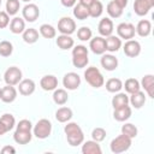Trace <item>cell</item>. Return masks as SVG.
<instances>
[{
    "instance_id": "obj_1",
    "label": "cell",
    "mask_w": 154,
    "mask_h": 154,
    "mask_svg": "<svg viewBox=\"0 0 154 154\" xmlns=\"http://www.w3.org/2000/svg\"><path fill=\"white\" fill-rule=\"evenodd\" d=\"M64 131L66 134V138H67V142L70 146L76 147V146H79L83 143L84 135L77 123H67V125H65V128H64Z\"/></svg>"
},
{
    "instance_id": "obj_2",
    "label": "cell",
    "mask_w": 154,
    "mask_h": 154,
    "mask_svg": "<svg viewBox=\"0 0 154 154\" xmlns=\"http://www.w3.org/2000/svg\"><path fill=\"white\" fill-rule=\"evenodd\" d=\"M89 59H88V49L83 45H77L72 49V64L75 67L83 69L87 66Z\"/></svg>"
},
{
    "instance_id": "obj_3",
    "label": "cell",
    "mask_w": 154,
    "mask_h": 154,
    "mask_svg": "<svg viewBox=\"0 0 154 154\" xmlns=\"http://www.w3.org/2000/svg\"><path fill=\"white\" fill-rule=\"evenodd\" d=\"M84 78L85 81L94 88H100L105 83V79H103V76L102 73L99 71L97 67L95 66H90L88 67L85 71H84Z\"/></svg>"
},
{
    "instance_id": "obj_4",
    "label": "cell",
    "mask_w": 154,
    "mask_h": 154,
    "mask_svg": "<svg viewBox=\"0 0 154 154\" xmlns=\"http://www.w3.org/2000/svg\"><path fill=\"white\" fill-rule=\"evenodd\" d=\"M109 146H111V150L113 153H116V154L123 153V152H126L131 147V138L122 134V135L117 136L116 138H113Z\"/></svg>"
},
{
    "instance_id": "obj_5",
    "label": "cell",
    "mask_w": 154,
    "mask_h": 154,
    "mask_svg": "<svg viewBox=\"0 0 154 154\" xmlns=\"http://www.w3.org/2000/svg\"><path fill=\"white\" fill-rule=\"evenodd\" d=\"M52 132V123L48 119H40L34 126V135L37 138H47Z\"/></svg>"
},
{
    "instance_id": "obj_6",
    "label": "cell",
    "mask_w": 154,
    "mask_h": 154,
    "mask_svg": "<svg viewBox=\"0 0 154 154\" xmlns=\"http://www.w3.org/2000/svg\"><path fill=\"white\" fill-rule=\"evenodd\" d=\"M4 79H5L6 84L16 85L22 81V71L16 66H11L5 71Z\"/></svg>"
},
{
    "instance_id": "obj_7",
    "label": "cell",
    "mask_w": 154,
    "mask_h": 154,
    "mask_svg": "<svg viewBox=\"0 0 154 154\" xmlns=\"http://www.w3.org/2000/svg\"><path fill=\"white\" fill-rule=\"evenodd\" d=\"M58 30L64 35H71L76 30V23L70 17H63L58 22Z\"/></svg>"
},
{
    "instance_id": "obj_8",
    "label": "cell",
    "mask_w": 154,
    "mask_h": 154,
    "mask_svg": "<svg viewBox=\"0 0 154 154\" xmlns=\"http://www.w3.org/2000/svg\"><path fill=\"white\" fill-rule=\"evenodd\" d=\"M135 26L131 23H120L117 26V34L120 38H125V40H131L135 36Z\"/></svg>"
},
{
    "instance_id": "obj_9",
    "label": "cell",
    "mask_w": 154,
    "mask_h": 154,
    "mask_svg": "<svg viewBox=\"0 0 154 154\" xmlns=\"http://www.w3.org/2000/svg\"><path fill=\"white\" fill-rule=\"evenodd\" d=\"M154 6V0H135L134 11L137 16H144Z\"/></svg>"
},
{
    "instance_id": "obj_10",
    "label": "cell",
    "mask_w": 154,
    "mask_h": 154,
    "mask_svg": "<svg viewBox=\"0 0 154 154\" xmlns=\"http://www.w3.org/2000/svg\"><path fill=\"white\" fill-rule=\"evenodd\" d=\"M63 84L69 90H75L81 84V77L75 72H69L63 78Z\"/></svg>"
},
{
    "instance_id": "obj_11",
    "label": "cell",
    "mask_w": 154,
    "mask_h": 154,
    "mask_svg": "<svg viewBox=\"0 0 154 154\" xmlns=\"http://www.w3.org/2000/svg\"><path fill=\"white\" fill-rule=\"evenodd\" d=\"M22 14L26 22H35L40 16V10L35 4H28L24 6Z\"/></svg>"
},
{
    "instance_id": "obj_12",
    "label": "cell",
    "mask_w": 154,
    "mask_h": 154,
    "mask_svg": "<svg viewBox=\"0 0 154 154\" xmlns=\"http://www.w3.org/2000/svg\"><path fill=\"white\" fill-rule=\"evenodd\" d=\"M124 53L125 55L130 57V58H135L141 53V45L138 41L135 40H128L124 45Z\"/></svg>"
},
{
    "instance_id": "obj_13",
    "label": "cell",
    "mask_w": 154,
    "mask_h": 154,
    "mask_svg": "<svg viewBox=\"0 0 154 154\" xmlns=\"http://www.w3.org/2000/svg\"><path fill=\"white\" fill-rule=\"evenodd\" d=\"M91 52L94 54H103L106 52V42L105 38L101 36H96L94 38H90V45H89Z\"/></svg>"
},
{
    "instance_id": "obj_14",
    "label": "cell",
    "mask_w": 154,
    "mask_h": 154,
    "mask_svg": "<svg viewBox=\"0 0 154 154\" xmlns=\"http://www.w3.org/2000/svg\"><path fill=\"white\" fill-rule=\"evenodd\" d=\"M32 134L31 130H19L16 129L14 134H13V140L18 143V144H26L31 141Z\"/></svg>"
},
{
    "instance_id": "obj_15",
    "label": "cell",
    "mask_w": 154,
    "mask_h": 154,
    "mask_svg": "<svg viewBox=\"0 0 154 154\" xmlns=\"http://www.w3.org/2000/svg\"><path fill=\"white\" fill-rule=\"evenodd\" d=\"M100 63H101V66L107 71H113L118 66V59L112 54H103Z\"/></svg>"
},
{
    "instance_id": "obj_16",
    "label": "cell",
    "mask_w": 154,
    "mask_h": 154,
    "mask_svg": "<svg viewBox=\"0 0 154 154\" xmlns=\"http://www.w3.org/2000/svg\"><path fill=\"white\" fill-rule=\"evenodd\" d=\"M40 85H41V88H42L43 90H47V91L54 90V89L58 87V79H57V77L53 76V75H46V76H43V77L41 78Z\"/></svg>"
},
{
    "instance_id": "obj_17",
    "label": "cell",
    "mask_w": 154,
    "mask_h": 154,
    "mask_svg": "<svg viewBox=\"0 0 154 154\" xmlns=\"http://www.w3.org/2000/svg\"><path fill=\"white\" fill-rule=\"evenodd\" d=\"M19 93L24 96H29L35 91V82L32 79H23L18 83Z\"/></svg>"
},
{
    "instance_id": "obj_18",
    "label": "cell",
    "mask_w": 154,
    "mask_h": 154,
    "mask_svg": "<svg viewBox=\"0 0 154 154\" xmlns=\"http://www.w3.org/2000/svg\"><path fill=\"white\" fill-rule=\"evenodd\" d=\"M17 97V90L13 85H6L1 89V100L6 103H11Z\"/></svg>"
},
{
    "instance_id": "obj_19",
    "label": "cell",
    "mask_w": 154,
    "mask_h": 154,
    "mask_svg": "<svg viewBox=\"0 0 154 154\" xmlns=\"http://www.w3.org/2000/svg\"><path fill=\"white\" fill-rule=\"evenodd\" d=\"M97 28H99L97 30H99L100 35L107 37V36L112 35V32H113V22L109 18H102L100 20Z\"/></svg>"
},
{
    "instance_id": "obj_20",
    "label": "cell",
    "mask_w": 154,
    "mask_h": 154,
    "mask_svg": "<svg viewBox=\"0 0 154 154\" xmlns=\"http://www.w3.org/2000/svg\"><path fill=\"white\" fill-rule=\"evenodd\" d=\"M82 153L83 154H101V147L99 144V142L96 141H87L83 143L82 146Z\"/></svg>"
},
{
    "instance_id": "obj_21",
    "label": "cell",
    "mask_w": 154,
    "mask_h": 154,
    "mask_svg": "<svg viewBox=\"0 0 154 154\" xmlns=\"http://www.w3.org/2000/svg\"><path fill=\"white\" fill-rule=\"evenodd\" d=\"M105 42H106V51L113 53V52H117L120 47H122V41L119 37L117 36H113V35H109L105 38Z\"/></svg>"
},
{
    "instance_id": "obj_22",
    "label": "cell",
    "mask_w": 154,
    "mask_h": 154,
    "mask_svg": "<svg viewBox=\"0 0 154 154\" xmlns=\"http://www.w3.org/2000/svg\"><path fill=\"white\" fill-rule=\"evenodd\" d=\"M113 117L118 122H125L131 117V108L128 105L123 106L120 108H116L113 112Z\"/></svg>"
},
{
    "instance_id": "obj_23",
    "label": "cell",
    "mask_w": 154,
    "mask_h": 154,
    "mask_svg": "<svg viewBox=\"0 0 154 154\" xmlns=\"http://www.w3.org/2000/svg\"><path fill=\"white\" fill-rule=\"evenodd\" d=\"M135 30H136V32H137L141 37H146V36H148V35L150 34L152 24H150L149 20H147V19H142V20L138 22V24H137V26H136Z\"/></svg>"
},
{
    "instance_id": "obj_24",
    "label": "cell",
    "mask_w": 154,
    "mask_h": 154,
    "mask_svg": "<svg viewBox=\"0 0 154 154\" xmlns=\"http://www.w3.org/2000/svg\"><path fill=\"white\" fill-rule=\"evenodd\" d=\"M75 45L73 42V38L70 36V35H64L61 34L60 36H58L57 38V46L60 48V49H70L72 48Z\"/></svg>"
},
{
    "instance_id": "obj_25",
    "label": "cell",
    "mask_w": 154,
    "mask_h": 154,
    "mask_svg": "<svg viewBox=\"0 0 154 154\" xmlns=\"http://www.w3.org/2000/svg\"><path fill=\"white\" fill-rule=\"evenodd\" d=\"M129 101H130V103L135 108H141L144 105V102H146V95H144V93H142L141 90H138V91L131 94Z\"/></svg>"
},
{
    "instance_id": "obj_26",
    "label": "cell",
    "mask_w": 154,
    "mask_h": 154,
    "mask_svg": "<svg viewBox=\"0 0 154 154\" xmlns=\"http://www.w3.org/2000/svg\"><path fill=\"white\" fill-rule=\"evenodd\" d=\"M142 87L147 91L148 96L154 97V76L153 75H146L142 78Z\"/></svg>"
},
{
    "instance_id": "obj_27",
    "label": "cell",
    "mask_w": 154,
    "mask_h": 154,
    "mask_svg": "<svg viewBox=\"0 0 154 154\" xmlns=\"http://www.w3.org/2000/svg\"><path fill=\"white\" fill-rule=\"evenodd\" d=\"M72 118V111L69 107H60L55 112V119L60 123H66Z\"/></svg>"
},
{
    "instance_id": "obj_28",
    "label": "cell",
    "mask_w": 154,
    "mask_h": 154,
    "mask_svg": "<svg viewBox=\"0 0 154 154\" xmlns=\"http://www.w3.org/2000/svg\"><path fill=\"white\" fill-rule=\"evenodd\" d=\"M129 103V96L125 93H118L112 99V106L113 108H120L123 106H126Z\"/></svg>"
},
{
    "instance_id": "obj_29",
    "label": "cell",
    "mask_w": 154,
    "mask_h": 154,
    "mask_svg": "<svg viewBox=\"0 0 154 154\" xmlns=\"http://www.w3.org/2000/svg\"><path fill=\"white\" fill-rule=\"evenodd\" d=\"M123 10H124V8H123L119 4H117L114 0L109 1L108 5H107V13H108L112 18H118V17H120V16L123 14Z\"/></svg>"
},
{
    "instance_id": "obj_30",
    "label": "cell",
    "mask_w": 154,
    "mask_h": 154,
    "mask_svg": "<svg viewBox=\"0 0 154 154\" xmlns=\"http://www.w3.org/2000/svg\"><path fill=\"white\" fill-rule=\"evenodd\" d=\"M73 16L77 18V19H81V20H84L89 17V10H88V6L83 5V4H77L75 7H73Z\"/></svg>"
},
{
    "instance_id": "obj_31",
    "label": "cell",
    "mask_w": 154,
    "mask_h": 154,
    "mask_svg": "<svg viewBox=\"0 0 154 154\" xmlns=\"http://www.w3.org/2000/svg\"><path fill=\"white\" fill-rule=\"evenodd\" d=\"M10 30L13 34H22L25 30V23H24V20L22 18H19V17H14L11 20Z\"/></svg>"
},
{
    "instance_id": "obj_32",
    "label": "cell",
    "mask_w": 154,
    "mask_h": 154,
    "mask_svg": "<svg viewBox=\"0 0 154 154\" xmlns=\"http://www.w3.org/2000/svg\"><path fill=\"white\" fill-rule=\"evenodd\" d=\"M88 10H89V16L93 17V18H97L102 14V11H103V6L102 4L99 1V0H94L89 6H88Z\"/></svg>"
},
{
    "instance_id": "obj_33",
    "label": "cell",
    "mask_w": 154,
    "mask_h": 154,
    "mask_svg": "<svg viewBox=\"0 0 154 154\" xmlns=\"http://www.w3.org/2000/svg\"><path fill=\"white\" fill-rule=\"evenodd\" d=\"M23 40L26 43H35L38 40V31L34 28L25 29L23 31Z\"/></svg>"
},
{
    "instance_id": "obj_34",
    "label": "cell",
    "mask_w": 154,
    "mask_h": 154,
    "mask_svg": "<svg viewBox=\"0 0 154 154\" xmlns=\"http://www.w3.org/2000/svg\"><path fill=\"white\" fill-rule=\"evenodd\" d=\"M69 100V95L64 90V89H54V93H53V101L57 103V105H65Z\"/></svg>"
},
{
    "instance_id": "obj_35",
    "label": "cell",
    "mask_w": 154,
    "mask_h": 154,
    "mask_svg": "<svg viewBox=\"0 0 154 154\" xmlns=\"http://www.w3.org/2000/svg\"><path fill=\"white\" fill-rule=\"evenodd\" d=\"M123 88V83L119 78H109L106 82V89L109 93H118Z\"/></svg>"
},
{
    "instance_id": "obj_36",
    "label": "cell",
    "mask_w": 154,
    "mask_h": 154,
    "mask_svg": "<svg viewBox=\"0 0 154 154\" xmlns=\"http://www.w3.org/2000/svg\"><path fill=\"white\" fill-rule=\"evenodd\" d=\"M125 90L129 93V94H132V93H136L140 90L141 85H140V82L136 79V78H129L125 81V85H124Z\"/></svg>"
},
{
    "instance_id": "obj_37",
    "label": "cell",
    "mask_w": 154,
    "mask_h": 154,
    "mask_svg": "<svg viewBox=\"0 0 154 154\" xmlns=\"http://www.w3.org/2000/svg\"><path fill=\"white\" fill-rule=\"evenodd\" d=\"M40 34L45 37V38H53L57 34L54 26H52L51 24H42L40 26Z\"/></svg>"
},
{
    "instance_id": "obj_38",
    "label": "cell",
    "mask_w": 154,
    "mask_h": 154,
    "mask_svg": "<svg viewBox=\"0 0 154 154\" xmlns=\"http://www.w3.org/2000/svg\"><path fill=\"white\" fill-rule=\"evenodd\" d=\"M122 134L130 138H134L137 136V128L131 123H125L122 126Z\"/></svg>"
},
{
    "instance_id": "obj_39",
    "label": "cell",
    "mask_w": 154,
    "mask_h": 154,
    "mask_svg": "<svg viewBox=\"0 0 154 154\" xmlns=\"http://www.w3.org/2000/svg\"><path fill=\"white\" fill-rule=\"evenodd\" d=\"M19 0H7L6 1V12L10 16H14L19 11Z\"/></svg>"
},
{
    "instance_id": "obj_40",
    "label": "cell",
    "mask_w": 154,
    "mask_h": 154,
    "mask_svg": "<svg viewBox=\"0 0 154 154\" xmlns=\"http://www.w3.org/2000/svg\"><path fill=\"white\" fill-rule=\"evenodd\" d=\"M13 52V46L10 41H1L0 42V55L1 57H10Z\"/></svg>"
},
{
    "instance_id": "obj_41",
    "label": "cell",
    "mask_w": 154,
    "mask_h": 154,
    "mask_svg": "<svg viewBox=\"0 0 154 154\" xmlns=\"http://www.w3.org/2000/svg\"><path fill=\"white\" fill-rule=\"evenodd\" d=\"M93 36V32H91V29L88 28V26H82L78 29L77 31V37L81 40V41H89Z\"/></svg>"
},
{
    "instance_id": "obj_42",
    "label": "cell",
    "mask_w": 154,
    "mask_h": 154,
    "mask_svg": "<svg viewBox=\"0 0 154 154\" xmlns=\"http://www.w3.org/2000/svg\"><path fill=\"white\" fill-rule=\"evenodd\" d=\"M0 120L4 123V125L6 126V129H7L8 131L12 130L13 126H14V124H16V119H14V117H13L12 114H10V113H5V114H2V117L0 118Z\"/></svg>"
},
{
    "instance_id": "obj_43",
    "label": "cell",
    "mask_w": 154,
    "mask_h": 154,
    "mask_svg": "<svg viewBox=\"0 0 154 154\" xmlns=\"http://www.w3.org/2000/svg\"><path fill=\"white\" fill-rule=\"evenodd\" d=\"M91 137H93V140L96 141V142L103 141L105 137H106V131H105V129H102V128H95V129L93 130V132H91Z\"/></svg>"
},
{
    "instance_id": "obj_44",
    "label": "cell",
    "mask_w": 154,
    "mask_h": 154,
    "mask_svg": "<svg viewBox=\"0 0 154 154\" xmlns=\"http://www.w3.org/2000/svg\"><path fill=\"white\" fill-rule=\"evenodd\" d=\"M10 23V17L7 14V12L0 11V29H4Z\"/></svg>"
},
{
    "instance_id": "obj_45",
    "label": "cell",
    "mask_w": 154,
    "mask_h": 154,
    "mask_svg": "<svg viewBox=\"0 0 154 154\" xmlns=\"http://www.w3.org/2000/svg\"><path fill=\"white\" fill-rule=\"evenodd\" d=\"M17 129H19V130H31V129H32V124H31V122L28 120V119H22V120L18 123Z\"/></svg>"
},
{
    "instance_id": "obj_46",
    "label": "cell",
    "mask_w": 154,
    "mask_h": 154,
    "mask_svg": "<svg viewBox=\"0 0 154 154\" xmlns=\"http://www.w3.org/2000/svg\"><path fill=\"white\" fill-rule=\"evenodd\" d=\"M2 154H7V153H11V154H14L16 153V149L12 147V146H5L1 150H0Z\"/></svg>"
},
{
    "instance_id": "obj_47",
    "label": "cell",
    "mask_w": 154,
    "mask_h": 154,
    "mask_svg": "<svg viewBox=\"0 0 154 154\" xmlns=\"http://www.w3.org/2000/svg\"><path fill=\"white\" fill-rule=\"evenodd\" d=\"M61 1V4L65 6V7H72V6H75V4H76V0H60Z\"/></svg>"
},
{
    "instance_id": "obj_48",
    "label": "cell",
    "mask_w": 154,
    "mask_h": 154,
    "mask_svg": "<svg viewBox=\"0 0 154 154\" xmlns=\"http://www.w3.org/2000/svg\"><path fill=\"white\" fill-rule=\"evenodd\" d=\"M7 131H8V130L6 129V126L4 125V123L0 120V136H1V135H4V134H6Z\"/></svg>"
},
{
    "instance_id": "obj_49",
    "label": "cell",
    "mask_w": 154,
    "mask_h": 154,
    "mask_svg": "<svg viewBox=\"0 0 154 154\" xmlns=\"http://www.w3.org/2000/svg\"><path fill=\"white\" fill-rule=\"evenodd\" d=\"M114 1H116L117 4H119L123 8H124V7H126V5H128V0H114Z\"/></svg>"
},
{
    "instance_id": "obj_50",
    "label": "cell",
    "mask_w": 154,
    "mask_h": 154,
    "mask_svg": "<svg viewBox=\"0 0 154 154\" xmlns=\"http://www.w3.org/2000/svg\"><path fill=\"white\" fill-rule=\"evenodd\" d=\"M93 1H94V0H79V2L83 4V5H85V6H89Z\"/></svg>"
},
{
    "instance_id": "obj_51",
    "label": "cell",
    "mask_w": 154,
    "mask_h": 154,
    "mask_svg": "<svg viewBox=\"0 0 154 154\" xmlns=\"http://www.w3.org/2000/svg\"><path fill=\"white\" fill-rule=\"evenodd\" d=\"M0 100H1V89H0Z\"/></svg>"
},
{
    "instance_id": "obj_52",
    "label": "cell",
    "mask_w": 154,
    "mask_h": 154,
    "mask_svg": "<svg viewBox=\"0 0 154 154\" xmlns=\"http://www.w3.org/2000/svg\"><path fill=\"white\" fill-rule=\"evenodd\" d=\"M23 1H25V2H28V1H30V0H23Z\"/></svg>"
},
{
    "instance_id": "obj_53",
    "label": "cell",
    "mask_w": 154,
    "mask_h": 154,
    "mask_svg": "<svg viewBox=\"0 0 154 154\" xmlns=\"http://www.w3.org/2000/svg\"><path fill=\"white\" fill-rule=\"evenodd\" d=\"M0 6H1V0H0Z\"/></svg>"
}]
</instances>
